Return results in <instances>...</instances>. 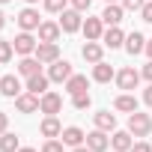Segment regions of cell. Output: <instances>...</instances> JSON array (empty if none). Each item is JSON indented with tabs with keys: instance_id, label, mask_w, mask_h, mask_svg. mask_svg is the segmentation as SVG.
Instances as JSON below:
<instances>
[{
	"instance_id": "6da1fadb",
	"label": "cell",
	"mask_w": 152,
	"mask_h": 152,
	"mask_svg": "<svg viewBox=\"0 0 152 152\" xmlns=\"http://www.w3.org/2000/svg\"><path fill=\"white\" fill-rule=\"evenodd\" d=\"M128 131H131V137H149V131H152V116H149V113H140V110L128 113Z\"/></svg>"
},
{
	"instance_id": "7a4b0ae2",
	"label": "cell",
	"mask_w": 152,
	"mask_h": 152,
	"mask_svg": "<svg viewBox=\"0 0 152 152\" xmlns=\"http://www.w3.org/2000/svg\"><path fill=\"white\" fill-rule=\"evenodd\" d=\"M140 78H143V75H140L134 66H125V69H119V72H116V87H119V90H125V93H131V90H137Z\"/></svg>"
},
{
	"instance_id": "3957f363",
	"label": "cell",
	"mask_w": 152,
	"mask_h": 152,
	"mask_svg": "<svg viewBox=\"0 0 152 152\" xmlns=\"http://www.w3.org/2000/svg\"><path fill=\"white\" fill-rule=\"evenodd\" d=\"M36 36L33 33H27V30H21L15 39H12V48H15V54H21V57H30V54H36Z\"/></svg>"
},
{
	"instance_id": "277c9868",
	"label": "cell",
	"mask_w": 152,
	"mask_h": 152,
	"mask_svg": "<svg viewBox=\"0 0 152 152\" xmlns=\"http://www.w3.org/2000/svg\"><path fill=\"white\" fill-rule=\"evenodd\" d=\"M33 57H36L42 66H51V63H57V60H60V45H57V42H39Z\"/></svg>"
},
{
	"instance_id": "5b68a950",
	"label": "cell",
	"mask_w": 152,
	"mask_h": 152,
	"mask_svg": "<svg viewBox=\"0 0 152 152\" xmlns=\"http://www.w3.org/2000/svg\"><path fill=\"white\" fill-rule=\"evenodd\" d=\"M39 110H42L45 116H57V113L63 110V96L48 90L45 96H39Z\"/></svg>"
},
{
	"instance_id": "8992f818",
	"label": "cell",
	"mask_w": 152,
	"mask_h": 152,
	"mask_svg": "<svg viewBox=\"0 0 152 152\" xmlns=\"http://www.w3.org/2000/svg\"><path fill=\"white\" fill-rule=\"evenodd\" d=\"M81 15L84 12H78V9H63L60 12V27H63V33H78L81 27H84V21H81Z\"/></svg>"
},
{
	"instance_id": "52a82bcc",
	"label": "cell",
	"mask_w": 152,
	"mask_h": 152,
	"mask_svg": "<svg viewBox=\"0 0 152 152\" xmlns=\"http://www.w3.org/2000/svg\"><path fill=\"white\" fill-rule=\"evenodd\" d=\"M72 75H75V72H72V63H69V60H57V63L48 66V78H51V84H66Z\"/></svg>"
},
{
	"instance_id": "ba28073f",
	"label": "cell",
	"mask_w": 152,
	"mask_h": 152,
	"mask_svg": "<svg viewBox=\"0 0 152 152\" xmlns=\"http://www.w3.org/2000/svg\"><path fill=\"white\" fill-rule=\"evenodd\" d=\"M39 12L33 9V6H27V9H21L18 12V27L21 30H27V33H33V30H39Z\"/></svg>"
},
{
	"instance_id": "9c48e42d",
	"label": "cell",
	"mask_w": 152,
	"mask_h": 152,
	"mask_svg": "<svg viewBox=\"0 0 152 152\" xmlns=\"http://www.w3.org/2000/svg\"><path fill=\"white\" fill-rule=\"evenodd\" d=\"M60 33H63L60 21H42V24H39V30H36L39 42H57V39H60Z\"/></svg>"
},
{
	"instance_id": "30bf717a",
	"label": "cell",
	"mask_w": 152,
	"mask_h": 152,
	"mask_svg": "<svg viewBox=\"0 0 152 152\" xmlns=\"http://www.w3.org/2000/svg\"><path fill=\"white\" fill-rule=\"evenodd\" d=\"M48 87H51V78H48V75H42V72L33 75V78H27V84H24V90L33 93V96H45Z\"/></svg>"
},
{
	"instance_id": "8fae6325",
	"label": "cell",
	"mask_w": 152,
	"mask_h": 152,
	"mask_svg": "<svg viewBox=\"0 0 152 152\" xmlns=\"http://www.w3.org/2000/svg\"><path fill=\"white\" fill-rule=\"evenodd\" d=\"M81 30H84L87 42H99V39H102V33H104V21H102V15H99V18H87Z\"/></svg>"
},
{
	"instance_id": "7c38bea8",
	"label": "cell",
	"mask_w": 152,
	"mask_h": 152,
	"mask_svg": "<svg viewBox=\"0 0 152 152\" xmlns=\"http://www.w3.org/2000/svg\"><path fill=\"white\" fill-rule=\"evenodd\" d=\"M87 146H90L93 152H104V149H110V137H107V131H102V128L90 131V134H87Z\"/></svg>"
},
{
	"instance_id": "4fadbf2b",
	"label": "cell",
	"mask_w": 152,
	"mask_h": 152,
	"mask_svg": "<svg viewBox=\"0 0 152 152\" xmlns=\"http://www.w3.org/2000/svg\"><path fill=\"white\" fill-rule=\"evenodd\" d=\"M0 93H3L6 99H18L24 90H21V81L15 78V75H3V78H0Z\"/></svg>"
},
{
	"instance_id": "5bb4252c",
	"label": "cell",
	"mask_w": 152,
	"mask_h": 152,
	"mask_svg": "<svg viewBox=\"0 0 152 152\" xmlns=\"http://www.w3.org/2000/svg\"><path fill=\"white\" fill-rule=\"evenodd\" d=\"M60 140H63L66 146H72V149H75V146H84V143H87V134H84L78 125H69V128H63Z\"/></svg>"
},
{
	"instance_id": "9a60e30c",
	"label": "cell",
	"mask_w": 152,
	"mask_h": 152,
	"mask_svg": "<svg viewBox=\"0 0 152 152\" xmlns=\"http://www.w3.org/2000/svg\"><path fill=\"white\" fill-rule=\"evenodd\" d=\"M122 15H125L122 3H107V6H104V12H102V21H104L107 27H119Z\"/></svg>"
},
{
	"instance_id": "2e32d148",
	"label": "cell",
	"mask_w": 152,
	"mask_h": 152,
	"mask_svg": "<svg viewBox=\"0 0 152 152\" xmlns=\"http://www.w3.org/2000/svg\"><path fill=\"white\" fill-rule=\"evenodd\" d=\"M81 57H84L87 63H93V66H96V63H102V60H104V45H102V42H87V45L81 48Z\"/></svg>"
},
{
	"instance_id": "e0dca14e",
	"label": "cell",
	"mask_w": 152,
	"mask_h": 152,
	"mask_svg": "<svg viewBox=\"0 0 152 152\" xmlns=\"http://www.w3.org/2000/svg\"><path fill=\"white\" fill-rule=\"evenodd\" d=\"M102 45H104V48H119V45H125V33H122L119 27H107V30L102 33Z\"/></svg>"
},
{
	"instance_id": "ac0fdd59",
	"label": "cell",
	"mask_w": 152,
	"mask_h": 152,
	"mask_svg": "<svg viewBox=\"0 0 152 152\" xmlns=\"http://www.w3.org/2000/svg\"><path fill=\"white\" fill-rule=\"evenodd\" d=\"M15 107H18L21 113H36V110H39V96H33V93H21V96L15 99Z\"/></svg>"
},
{
	"instance_id": "d6986e66",
	"label": "cell",
	"mask_w": 152,
	"mask_h": 152,
	"mask_svg": "<svg viewBox=\"0 0 152 152\" xmlns=\"http://www.w3.org/2000/svg\"><path fill=\"white\" fill-rule=\"evenodd\" d=\"M42 72V63L30 54V57H21V63H18V75H24V78H33V75H39Z\"/></svg>"
},
{
	"instance_id": "ffe728a7",
	"label": "cell",
	"mask_w": 152,
	"mask_h": 152,
	"mask_svg": "<svg viewBox=\"0 0 152 152\" xmlns=\"http://www.w3.org/2000/svg\"><path fill=\"white\" fill-rule=\"evenodd\" d=\"M125 51H128L131 57H134V54H140V51H146V36H143V33H137V30H134V33H128V36H125Z\"/></svg>"
},
{
	"instance_id": "44dd1931",
	"label": "cell",
	"mask_w": 152,
	"mask_h": 152,
	"mask_svg": "<svg viewBox=\"0 0 152 152\" xmlns=\"http://www.w3.org/2000/svg\"><path fill=\"white\" fill-rule=\"evenodd\" d=\"M90 90V81L84 78V75H72V78L66 81V93L69 96H78V93H87Z\"/></svg>"
},
{
	"instance_id": "7402d4cb",
	"label": "cell",
	"mask_w": 152,
	"mask_h": 152,
	"mask_svg": "<svg viewBox=\"0 0 152 152\" xmlns=\"http://www.w3.org/2000/svg\"><path fill=\"white\" fill-rule=\"evenodd\" d=\"M93 119H96V128H102V131H116V113H110V110H99Z\"/></svg>"
},
{
	"instance_id": "603a6c76",
	"label": "cell",
	"mask_w": 152,
	"mask_h": 152,
	"mask_svg": "<svg viewBox=\"0 0 152 152\" xmlns=\"http://www.w3.org/2000/svg\"><path fill=\"white\" fill-rule=\"evenodd\" d=\"M39 131H42V137H60L63 134V125H60L57 116H45L42 125H39Z\"/></svg>"
},
{
	"instance_id": "cb8c5ba5",
	"label": "cell",
	"mask_w": 152,
	"mask_h": 152,
	"mask_svg": "<svg viewBox=\"0 0 152 152\" xmlns=\"http://www.w3.org/2000/svg\"><path fill=\"white\" fill-rule=\"evenodd\" d=\"M131 143H134V140H131V131H113V134H110V146H113L116 152H128Z\"/></svg>"
},
{
	"instance_id": "d4e9b609",
	"label": "cell",
	"mask_w": 152,
	"mask_h": 152,
	"mask_svg": "<svg viewBox=\"0 0 152 152\" xmlns=\"http://www.w3.org/2000/svg\"><path fill=\"white\" fill-rule=\"evenodd\" d=\"M110 78H116V72H113V66H107L104 60L93 66V81H99V84H107Z\"/></svg>"
},
{
	"instance_id": "484cf974",
	"label": "cell",
	"mask_w": 152,
	"mask_h": 152,
	"mask_svg": "<svg viewBox=\"0 0 152 152\" xmlns=\"http://www.w3.org/2000/svg\"><path fill=\"white\" fill-rule=\"evenodd\" d=\"M21 149V137L12 134V131H3L0 134V152H18Z\"/></svg>"
},
{
	"instance_id": "4316f807",
	"label": "cell",
	"mask_w": 152,
	"mask_h": 152,
	"mask_svg": "<svg viewBox=\"0 0 152 152\" xmlns=\"http://www.w3.org/2000/svg\"><path fill=\"white\" fill-rule=\"evenodd\" d=\"M113 107H116V110H122V113H134V110H137V99H134L131 93H122V96H116Z\"/></svg>"
},
{
	"instance_id": "83f0119b",
	"label": "cell",
	"mask_w": 152,
	"mask_h": 152,
	"mask_svg": "<svg viewBox=\"0 0 152 152\" xmlns=\"http://www.w3.org/2000/svg\"><path fill=\"white\" fill-rule=\"evenodd\" d=\"M12 54H15L12 42H6V39H0V66H6V63L12 60Z\"/></svg>"
},
{
	"instance_id": "f1b7e54d",
	"label": "cell",
	"mask_w": 152,
	"mask_h": 152,
	"mask_svg": "<svg viewBox=\"0 0 152 152\" xmlns=\"http://www.w3.org/2000/svg\"><path fill=\"white\" fill-rule=\"evenodd\" d=\"M72 104H75V110H87L93 104V99H90V93H78V96H72Z\"/></svg>"
},
{
	"instance_id": "f546056e",
	"label": "cell",
	"mask_w": 152,
	"mask_h": 152,
	"mask_svg": "<svg viewBox=\"0 0 152 152\" xmlns=\"http://www.w3.org/2000/svg\"><path fill=\"white\" fill-rule=\"evenodd\" d=\"M42 3H45V9L48 12H63V9H69V0H42Z\"/></svg>"
},
{
	"instance_id": "4dcf8cb0",
	"label": "cell",
	"mask_w": 152,
	"mask_h": 152,
	"mask_svg": "<svg viewBox=\"0 0 152 152\" xmlns=\"http://www.w3.org/2000/svg\"><path fill=\"white\" fill-rule=\"evenodd\" d=\"M63 146H66L63 140H57V137H48V140H45V146H42V152H63Z\"/></svg>"
},
{
	"instance_id": "1f68e13d",
	"label": "cell",
	"mask_w": 152,
	"mask_h": 152,
	"mask_svg": "<svg viewBox=\"0 0 152 152\" xmlns=\"http://www.w3.org/2000/svg\"><path fill=\"white\" fill-rule=\"evenodd\" d=\"M69 6H72V9H78V12H90L93 0H69Z\"/></svg>"
},
{
	"instance_id": "d6a6232c",
	"label": "cell",
	"mask_w": 152,
	"mask_h": 152,
	"mask_svg": "<svg viewBox=\"0 0 152 152\" xmlns=\"http://www.w3.org/2000/svg\"><path fill=\"white\" fill-rule=\"evenodd\" d=\"M143 3H146V0H122V9H128V12H140Z\"/></svg>"
},
{
	"instance_id": "836d02e7",
	"label": "cell",
	"mask_w": 152,
	"mask_h": 152,
	"mask_svg": "<svg viewBox=\"0 0 152 152\" xmlns=\"http://www.w3.org/2000/svg\"><path fill=\"white\" fill-rule=\"evenodd\" d=\"M140 15H143V21H146V24H152V0H146V3H143Z\"/></svg>"
},
{
	"instance_id": "e575fe53",
	"label": "cell",
	"mask_w": 152,
	"mask_h": 152,
	"mask_svg": "<svg viewBox=\"0 0 152 152\" xmlns=\"http://www.w3.org/2000/svg\"><path fill=\"white\" fill-rule=\"evenodd\" d=\"M128 152H152V146L146 143V140H137V143H131V149Z\"/></svg>"
},
{
	"instance_id": "d590c367",
	"label": "cell",
	"mask_w": 152,
	"mask_h": 152,
	"mask_svg": "<svg viewBox=\"0 0 152 152\" xmlns=\"http://www.w3.org/2000/svg\"><path fill=\"white\" fill-rule=\"evenodd\" d=\"M9 128V113H3V110H0V134H3Z\"/></svg>"
},
{
	"instance_id": "8d00e7d4",
	"label": "cell",
	"mask_w": 152,
	"mask_h": 152,
	"mask_svg": "<svg viewBox=\"0 0 152 152\" xmlns=\"http://www.w3.org/2000/svg\"><path fill=\"white\" fill-rule=\"evenodd\" d=\"M140 75H143V78H146V81H149V84H152V60H149V63H146V66H143V72H140Z\"/></svg>"
},
{
	"instance_id": "74e56055",
	"label": "cell",
	"mask_w": 152,
	"mask_h": 152,
	"mask_svg": "<svg viewBox=\"0 0 152 152\" xmlns=\"http://www.w3.org/2000/svg\"><path fill=\"white\" fill-rule=\"evenodd\" d=\"M143 102H146V104H149V107H152V84H149V87H146V93H143Z\"/></svg>"
},
{
	"instance_id": "f35d334b",
	"label": "cell",
	"mask_w": 152,
	"mask_h": 152,
	"mask_svg": "<svg viewBox=\"0 0 152 152\" xmlns=\"http://www.w3.org/2000/svg\"><path fill=\"white\" fill-rule=\"evenodd\" d=\"M72 152H93V149H90V146H87V143H84V146H75V149H72Z\"/></svg>"
},
{
	"instance_id": "ab89813d",
	"label": "cell",
	"mask_w": 152,
	"mask_h": 152,
	"mask_svg": "<svg viewBox=\"0 0 152 152\" xmlns=\"http://www.w3.org/2000/svg\"><path fill=\"white\" fill-rule=\"evenodd\" d=\"M146 54H149V60H152V39H146Z\"/></svg>"
},
{
	"instance_id": "60d3db41",
	"label": "cell",
	"mask_w": 152,
	"mask_h": 152,
	"mask_svg": "<svg viewBox=\"0 0 152 152\" xmlns=\"http://www.w3.org/2000/svg\"><path fill=\"white\" fill-rule=\"evenodd\" d=\"M3 27H6V15H3V12H0V30H3Z\"/></svg>"
},
{
	"instance_id": "b9f144b4",
	"label": "cell",
	"mask_w": 152,
	"mask_h": 152,
	"mask_svg": "<svg viewBox=\"0 0 152 152\" xmlns=\"http://www.w3.org/2000/svg\"><path fill=\"white\" fill-rule=\"evenodd\" d=\"M18 152H36V149H33V146H21Z\"/></svg>"
},
{
	"instance_id": "7bdbcfd3",
	"label": "cell",
	"mask_w": 152,
	"mask_h": 152,
	"mask_svg": "<svg viewBox=\"0 0 152 152\" xmlns=\"http://www.w3.org/2000/svg\"><path fill=\"white\" fill-rule=\"evenodd\" d=\"M107 3H122V0H107Z\"/></svg>"
},
{
	"instance_id": "ee69618b",
	"label": "cell",
	"mask_w": 152,
	"mask_h": 152,
	"mask_svg": "<svg viewBox=\"0 0 152 152\" xmlns=\"http://www.w3.org/2000/svg\"><path fill=\"white\" fill-rule=\"evenodd\" d=\"M27 3H30V6H33V3H39V0H27Z\"/></svg>"
},
{
	"instance_id": "f6af8a7d",
	"label": "cell",
	"mask_w": 152,
	"mask_h": 152,
	"mask_svg": "<svg viewBox=\"0 0 152 152\" xmlns=\"http://www.w3.org/2000/svg\"><path fill=\"white\" fill-rule=\"evenodd\" d=\"M0 3H9V0H0Z\"/></svg>"
}]
</instances>
